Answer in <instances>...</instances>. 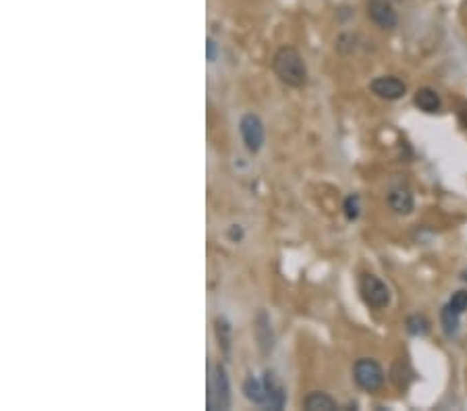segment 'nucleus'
I'll use <instances>...</instances> for the list:
<instances>
[{
  "label": "nucleus",
  "mask_w": 467,
  "mask_h": 411,
  "mask_svg": "<svg viewBox=\"0 0 467 411\" xmlns=\"http://www.w3.org/2000/svg\"><path fill=\"white\" fill-rule=\"evenodd\" d=\"M272 71L283 83L291 87H303L307 83L305 61L293 46H283L276 50V54L272 56Z\"/></svg>",
  "instance_id": "1"
},
{
  "label": "nucleus",
  "mask_w": 467,
  "mask_h": 411,
  "mask_svg": "<svg viewBox=\"0 0 467 411\" xmlns=\"http://www.w3.org/2000/svg\"><path fill=\"white\" fill-rule=\"evenodd\" d=\"M354 380L366 392H376L384 386V370L378 361L362 357L354 366Z\"/></svg>",
  "instance_id": "2"
},
{
  "label": "nucleus",
  "mask_w": 467,
  "mask_h": 411,
  "mask_svg": "<svg viewBox=\"0 0 467 411\" xmlns=\"http://www.w3.org/2000/svg\"><path fill=\"white\" fill-rule=\"evenodd\" d=\"M230 386L224 366H214L208 380V409H228Z\"/></svg>",
  "instance_id": "3"
},
{
  "label": "nucleus",
  "mask_w": 467,
  "mask_h": 411,
  "mask_svg": "<svg viewBox=\"0 0 467 411\" xmlns=\"http://www.w3.org/2000/svg\"><path fill=\"white\" fill-rule=\"evenodd\" d=\"M360 293L368 308L372 310H384L391 304V291L389 287L374 274H364L360 279Z\"/></svg>",
  "instance_id": "4"
},
{
  "label": "nucleus",
  "mask_w": 467,
  "mask_h": 411,
  "mask_svg": "<svg viewBox=\"0 0 467 411\" xmlns=\"http://www.w3.org/2000/svg\"><path fill=\"white\" fill-rule=\"evenodd\" d=\"M239 131H241V137H243V144L248 148L250 154H258L264 146V140H266V131H264V123L258 114L254 112H248L241 116L239 120Z\"/></svg>",
  "instance_id": "5"
},
{
  "label": "nucleus",
  "mask_w": 467,
  "mask_h": 411,
  "mask_svg": "<svg viewBox=\"0 0 467 411\" xmlns=\"http://www.w3.org/2000/svg\"><path fill=\"white\" fill-rule=\"evenodd\" d=\"M366 9L370 21L380 30H395L399 25V15L391 5V0H368Z\"/></svg>",
  "instance_id": "6"
},
{
  "label": "nucleus",
  "mask_w": 467,
  "mask_h": 411,
  "mask_svg": "<svg viewBox=\"0 0 467 411\" xmlns=\"http://www.w3.org/2000/svg\"><path fill=\"white\" fill-rule=\"evenodd\" d=\"M370 89H372L374 96H378L382 100H399V98L405 96L407 85L401 79H397V77H387L384 75V77H376L370 83Z\"/></svg>",
  "instance_id": "7"
},
{
  "label": "nucleus",
  "mask_w": 467,
  "mask_h": 411,
  "mask_svg": "<svg viewBox=\"0 0 467 411\" xmlns=\"http://www.w3.org/2000/svg\"><path fill=\"white\" fill-rule=\"evenodd\" d=\"M264 386H266V394H268L264 407L266 409H274V411L283 409L285 403H287V392H285L283 384L276 380L274 372H270V370L264 372Z\"/></svg>",
  "instance_id": "8"
},
{
  "label": "nucleus",
  "mask_w": 467,
  "mask_h": 411,
  "mask_svg": "<svg viewBox=\"0 0 467 411\" xmlns=\"http://www.w3.org/2000/svg\"><path fill=\"white\" fill-rule=\"evenodd\" d=\"M389 206L393 212L397 214H411L413 212V193L405 187H397V189H391L389 193Z\"/></svg>",
  "instance_id": "9"
},
{
  "label": "nucleus",
  "mask_w": 467,
  "mask_h": 411,
  "mask_svg": "<svg viewBox=\"0 0 467 411\" xmlns=\"http://www.w3.org/2000/svg\"><path fill=\"white\" fill-rule=\"evenodd\" d=\"M413 102H415V106H417L420 110H424V112H428V114L438 112L440 106H442V100H440L438 92L432 89V87H420V89L415 92V96H413Z\"/></svg>",
  "instance_id": "10"
},
{
  "label": "nucleus",
  "mask_w": 467,
  "mask_h": 411,
  "mask_svg": "<svg viewBox=\"0 0 467 411\" xmlns=\"http://www.w3.org/2000/svg\"><path fill=\"white\" fill-rule=\"evenodd\" d=\"M303 409L305 411H336L338 405H336V401L330 394L314 390V392H309L303 399Z\"/></svg>",
  "instance_id": "11"
},
{
  "label": "nucleus",
  "mask_w": 467,
  "mask_h": 411,
  "mask_svg": "<svg viewBox=\"0 0 467 411\" xmlns=\"http://www.w3.org/2000/svg\"><path fill=\"white\" fill-rule=\"evenodd\" d=\"M243 392H246V397L252 401V403H256V405H266V386H264V380H258V378H254V376H250L246 382H243Z\"/></svg>",
  "instance_id": "12"
},
{
  "label": "nucleus",
  "mask_w": 467,
  "mask_h": 411,
  "mask_svg": "<svg viewBox=\"0 0 467 411\" xmlns=\"http://www.w3.org/2000/svg\"><path fill=\"white\" fill-rule=\"evenodd\" d=\"M405 328H407V333L413 335V337H424V335L430 333V322H428L426 316L413 314V316H409V318L405 320Z\"/></svg>",
  "instance_id": "13"
},
{
  "label": "nucleus",
  "mask_w": 467,
  "mask_h": 411,
  "mask_svg": "<svg viewBox=\"0 0 467 411\" xmlns=\"http://www.w3.org/2000/svg\"><path fill=\"white\" fill-rule=\"evenodd\" d=\"M459 316H461V314H457L448 304L442 308V312H440V322H442V328H444L446 337H453V335L457 333V328H459Z\"/></svg>",
  "instance_id": "14"
},
{
  "label": "nucleus",
  "mask_w": 467,
  "mask_h": 411,
  "mask_svg": "<svg viewBox=\"0 0 467 411\" xmlns=\"http://www.w3.org/2000/svg\"><path fill=\"white\" fill-rule=\"evenodd\" d=\"M343 212L347 216V220H358L360 218V212H362V206H360V196H349L343 204Z\"/></svg>",
  "instance_id": "15"
},
{
  "label": "nucleus",
  "mask_w": 467,
  "mask_h": 411,
  "mask_svg": "<svg viewBox=\"0 0 467 411\" xmlns=\"http://www.w3.org/2000/svg\"><path fill=\"white\" fill-rule=\"evenodd\" d=\"M228 333H230L228 322L224 318H216V335H218V341L224 347V351H228Z\"/></svg>",
  "instance_id": "16"
},
{
  "label": "nucleus",
  "mask_w": 467,
  "mask_h": 411,
  "mask_svg": "<svg viewBox=\"0 0 467 411\" xmlns=\"http://www.w3.org/2000/svg\"><path fill=\"white\" fill-rule=\"evenodd\" d=\"M448 306L457 312V314H463L467 310V291H455L453 297L448 299Z\"/></svg>",
  "instance_id": "17"
},
{
  "label": "nucleus",
  "mask_w": 467,
  "mask_h": 411,
  "mask_svg": "<svg viewBox=\"0 0 467 411\" xmlns=\"http://www.w3.org/2000/svg\"><path fill=\"white\" fill-rule=\"evenodd\" d=\"M216 56H218V44L212 38H208L206 40V59H208V63H214Z\"/></svg>",
  "instance_id": "18"
},
{
  "label": "nucleus",
  "mask_w": 467,
  "mask_h": 411,
  "mask_svg": "<svg viewBox=\"0 0 467 411\" xmlns=\"http://www.w3.org/2000/svg\"><path fill=\"white\" fill-rule=\"evenodd\" d=\"M228 239H230V241H235V243H239V241L243 239V229H241L239 224H232V226L228 229Z\"/></svg>",
  "instance_id": "19"
},
{
  "label": "nucleus",
  "mask_w": 467,
  "mask_h": 411,
  "mask_svg": "<svg viewBox=\"0 0 467 411\" xmlns=\"http://www.w3.org/2000/svg\"><path fill=\"white\" fill-rule=\"evenodd\" d=\"M463 281H467V272H463Z\"/></svg>",
  "instance_id": "20"
}]
</instances>
